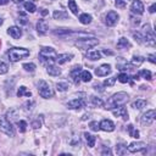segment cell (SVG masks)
<instances>
[{
  "mask_svg": "<svg viewBox=\"0 0 156 156\" xmlns=\"http://www.w3.org/2000/svg\"><path fill=\"white\" fill-rule=\"evenodd\" d=\"M117 48L118 49H127V48H130V43L127 38H119L118 41H117Z\"/></svg>",
  "mask_w": 156,
  "mask_h": 156,
  "instance_id": "obj_25",
  "label": "cell"
},
{
  "mask_svg": "<svg viewBox=\"0 0 156 156\" xmlns=\"http://www.w3.org/2000/svg\"><path fill=\"white\" fill-rule=\"evenodd\" d=\"M91 16L89 15V13H80L79 15V22L82 23V24H89L90 22H91Z\"/></svg>",
  "mask_w": 156,
  "mask_h": 156,
  "instance_id": "obj_27",
  "label": "cell"
},
{
  "mask_svg": "<svg viewBox=\"0 0 156 156\" xmlns=\"http://www.w3.org/2000/svg\"><path fill=\"white\" fill-rule=\"evenodd\" d=\"M84 138H85V141L88 144L89 147H94L95 146V141H96V138L90 134V133H84Z\"/></svg>",
  "mask_w": 156,
  "mask_h": 156,
  "instance_id": "obj_24",
  "label": "cell"
},
{
  "mask_svg": "<svg viewBox=\"0 0 156 156\" xmlns=\"http://www.w3.org/2000/svg\"><path fill=\"white\" fill-rule=\"evenodd\" d=\"M76 46H78L80 50H88V49H91V48H94L95 45H98L99 44V40L96 39V38H94V37H91V38H82V39H78L76 43Z\"/></svg>",
  "mask_w": 156,
  "mask_h": 156,
  "instance_id": "obj_4",
  "label": "cell"
},
{
  "mask_svg": "<svg viewBox=\"0 0 156 156\" xmlns=\"http://www.w3.org/2000/svg\"><path fill=\"white\" fill-rule=\"evenodd\" d=\"M38 91H39V95L44 99H50L54 95V91H52L50 84L46 83L45 80H39L38 82Z\"/></svg>",
  "mask_w": 156,
  "mask_h": 156,
  "instance_id": "obj_6",
  "label": "cell"
},
{
  "mask_svg": "<svg viewBox=\"0 0 156 156\" xmlns=\"http://www.w3.org/2000/svg\"><path fill=\"white\" fill-rule=\"evenodd\" d=\"M7 34L13 39H20L22 37V29L17 26H11L7 28Z\"/></svg>",
  "mask_w": 156,
  "mask_h": 156,
  "instance_id": "obj_16",
  "label": "cell"
},
{
  "mask_svg": "<svg viewBox=\"0 0 156 156\" xmlns=\"http://www.w3.org/2000/svg\"><path fill=\"white\" fill-rule=\"evenodd\" d=\"M155 9H156V4H152V5L149 7V11H150V13H154V12H155Z\"/></svg>",
  "mask_w": 156,
  "mask_h": 156,
  "instance_id": "obj_51",
  "label": "cell"
},
{
  "mask_svg": "<svg viewBox=\"0 0 156 156\" xmlns=\"http://www.w3.org/2000/svg\"><path fill=\"white\" fill-rule=\"evenodd\" d=\"M130 10H132V12L134 15H143V12L145 10L144 9V4L140 0H134L132 2V5H130Z\"/></svg>",
  "mask_w": 156,
  "mask_h": 156,
  "instance_id": "obj_15",
  "label": "cell"
},
{
  "mask_svg": "<svg viewBox=\"0 0 156 156\" xmlns=\"http://www.w3.org/2000/svg\"><path fill=\"white\" fill-rule=\"evenodd\" d=\"M2 22H4V21H2V18H1V17H0V26H1V24H2Z\"/></svg>",
  "mask_w": 156,
  "mask_h": 156,
  "instance_id": "obj_56",
  "label": "cell"
},
{
  "mask_svg": "<svg viewBox=\"0 0 156 156\" xmlns=\"http://www.w3.org/2000/svg\"><path fill=\"white\" fill-rule=\"evenodd\" d=\"M128 99H129V96H128L127 93H124V91H118V93L113 94V95L106 101L105 108H106V110H112V108H115V107H117V106L124 105V104L128 101Z\"/></svg>",
  "mask_w": 156,
  "mask_h": 156,
  "instance_id": "obj_1",
  "label": "cell"
},
{
  "mask_svg": "<svg viewBox=\"0 0 156 156\" xmlns=\"http://www.w3.org/2000/svg\"><path fill=\"white\" fill-rule=\"evenodd\" d=\"M27 56H29V50L26 48H11L7 51V57L11 62H18Z\"/></svg>",
  "mask_w": 156,
  "mask_h": 156,
  "instance_id": "obj_3",
  "label": "cell"
},
{
  "mask_svg": "<svg viewBox=\"0 0 156 156\" xmlns=\"http://www.w3.org/2000/svg\"><path fill=\"white\" fill-rule=\"evenodd\" d=\"M56 89H57L58 91H66V90L68 89V84H67L66 82H60V83L56 84Z\"/></svg>",
  "mask_w": 156,
  "mask_h": 156,
  "instance_id": "obj_40",
  "label": "cell"
},
{
  "mask_svg": "<svg viewBox=\"0 0 156 156\" xmlns=\"http://www.w3.org/2000/svg\"><path fill=\"white\" fill-rule=\"evenodd\" d=\"M80 140H79V135L77 134H73L69 139H68V144L72 146V147H77V145H79Z\"/></svg>",
  "mask_w": 156,
  "mask_h": 156,
  "instance_id": "obj_29",
  "label": "cell"
},
{
  "mask_svg": "<svg viewBox=\"0 0 156 156\" xmlns=\"http://www.w3.org/2000/svg\"><path fill=\"white\" fill-rule=\"evenodd\" d=\"M112 113L116 117H121L123 119H128V111H127L124 105H121V106H117V107L112 108Z\"/></svg>",
  "mask_w": 156,
  "mask_h": 156,
  "instance_id": "obj_13",
  "label": "cell"
},
{
  "mask_svg": "<svg viewBox=\"0 0 156 156\" xmlns=\"http://www.w3.org/2000/svg\"><path fill=\"white\" fill-rule=\"evenodd\" d=\"M115 4H116V6H118V7H124V1H123V0L115 1Z\"/></svg>",
  "mask_w": 156,
  "mask_h": 156,
  "instance_id": "obj_48",
  "label": "cell"
},
{
  "mask_svg": "<svg viewBox=\"0 0 156 156\" xmlns=\"http://www.w3.org/2000/svg\"><path fill=\"white\" fill-rule=\"evenodd\" d=\"M80 72H82V67L80 66H74L71 71V78L73 79V82L77 84L80 80Z\"/></svg>",
  "mask_w": 156,
  "mask_h": 156,
  "instance_id": "obj_19",
  "label": "cell"
},
{
  "mask_svg": "<svg viewBox=\"0 0 156 156\" xmlns=\"http://www.w3.org/2000/svg\"><path fill=\"white\" fill-rule=\"evenodd\" d=\"M7 71H9V66L4 61H0V74H5L7 73Z\"/></svg>",
  "mask_w": 156,
  "mask_h": 156,
  "instance_id": "obj_43",
  "label": "cell"
},
{
  "mask_svg": "<svg viewBox=\"0 0 156 156\" xmlns=\"http://www.w3.org/2000/svg\"><path fill=\"white\" fill-rule=\"evenodd\" d=\"M115 1H118V0H115Z\"/></svg>",
  "mask_w": 156,
  "mask_h": 156,
  "instance_id": "obj_57",
  "label": "cell"
},
{
  "mask_svg": "<svg viewBox=\"0 0 156 156\" xmlns=\"http://www.w3.org/2000/svg\"><path fill=\"white\" fill-rule=\"evenodd\" d=\"M87 57L91 61H96V60H100L101 58V52L99 50H89L87 52Z\"/></svg>",
  "mask_w": 156,
  "mask_h": 156,
  "instance_id": "obj_21",
  "label": "cell"
},
{
  "mask_svg": "<svg viewBox=\"0 0 156 156\" xmlns=\"http://www.w3.org/2000/svg\"><path fill=\"white\" fill-rule=\"evenodd\" d=\"M155 117H156L155 110H147L145 113H143V116L140 118V122H141L143 126H150L155 121Z\"/></svg>",
  "mask_w": 156,
  "mask_h": 156,
  "instance_id": "obj_8",
  "label": "cell"
},
{
  "mask_svg": "<svg viewBox=\"0 0 156 156\" xmlns=\"http://www.w3.org/2000/svg\"><path fill=\"white\" fill-rule=\"evenodd\" d=\"M18 22H20L21 24H27V18H26L24 16H22V17L18 18Z\"/></svg>",
  "mask_w": 156,
  "mask_h": 156,
  "instance_id": "obj_47",
  "label": "cell"
},
{
  "mask_svg": "<svg viewBox=\"0 0 156 156\" xmlns=\"http://www.w3.org/2000/svg\"><path fill=\"white\" fill-rule=\"evenodd\" d=\"M52 16H54V18H55V20H66L68 15H67V12H65V11L56 10V11L52 13Z\"/></svg>",
  "mask_w": 156,
  "mask_h": 156,
  "instance_id": "obj_31",
  "label": "cell"
},
{
  "mask_svg": "<svg viewBox=\"0 0 156 156\" xmlns=\"http://www.w3.org/2000/svg\"><path fill=\"white\" fill-rule=\"evenodd\" d=\"M9 1H10V0H0V6H1V5H6V4H9Z\"/></svg>",
  "mask_w": 156,
  "mask_h": 156,
  "instance_id": "obj_53",
  "label": "cell"
},
{
  "mask_svg": "<svg viewBox=\"0 0 156 156\" xmlns=\"http://www.w3.org/2000/svg\"><path fill=\"white\" fill-rule=\"evenodd\" d=\"M133 38L135 39V41H138L139 44L146 45V39L143 32H133Z\"/></svg>",
  "mask_w": 156,
  "mask_h": 156,
  "instance_id": "obj_22",
  "label": "cell"
},
{
  "mask_svg": "<svg viewBox=\"0 0 156 156\" xmlns=\"http://www.w3.org/2000/svg\"><path fill=\"white\" fill-rule=\"evenodd\" d=\"M16 123H17V126H18L20 132H26V129H27V122H26V121L20 119V121H17Z\"/></svg>",
  "mask_w": 156,
  "mask_h": 156,
  "instance_id": "obj_41",
  "label": "cell"
},
{
  "mask_svg": "<svg viewBox=\"0 0 156 156\" xmlns=\"http://www.w3.org/2000/svg\"><path fill=\"white\" fill-rule=\"evenodd\" d=\"M149 61H150L151 63H155V62H156V60H155V55H154V54L149 55Z\"/></svg>",
  "mask_w": 156,
  "mask_h": 156,
  "instance_id": "obj_50",
  "label": "cell"
},
{
  "mask_svg": "<svg viewBox=\"0 0 156 156\" xmlns=\"http://www.w3.org/2000/svg\"><path fill=\"white\" fill-rule=\"evenodd\" d=\"M80 80L82 82H85V83L90 82L91 80V73L89 71H83L82 69V72H80Z\"/></svg>",
  "mask_w": 156,
  "mask_h": 156,
  "instance_id": "obj_32",
  "label": "cell"
},
{
  "mask_svg": "<svg viewBox=\"0 0 156 156\" xmlns=\"http://www.w3.org/2000/svg\"><path fill=\"white\" fill-rule=\"evenodd\" d=\"M99 129L104 130V132H113L115 130V123L111 119H102L99 123Z\"/></svg>",
  "mask_w": 156,
  "mask_h": 156,
  "instance_id": "obj_14",
  "label": "cell"
},
{
  "mask_svg": "<svg viewBox=\"0 0 156 156\" xmlns=\"http://www.w3.org/2000/svg\"><path fill=\"white\" fill-rule=\"evenodd\" d=\"M84 106H85V100L82 98H76V99H72L67 102V107L71 110H79Z\"/></svg>",
  "mask_w": 156,
  "mask_h": 156,
  "instance_id": "obj_10",
  "label": "cell"
},
{
  "mask_svg": "<svg viewBox=\"0 0 156 156\" xmlns=\"http://www.w3.org/2000/svg\"><path fill=\"white\" fill-rule=\"evenodd\" d=\"M115 82H116V77H110V78L104 80V85L105 87H112L115 84Z\"/></svg>",
  "mask_w": 156,
  "mask_h": 156,
  "instance_id": "obj_42",
  "label": "cell"
},
{
  "mask_svg": "<svg viewBox=\"0 0 156 156\" xmlns=\"http://www.w3.org/2000/svg\"><path fill=\"white\" fill-rule=\"evenodd\" d=\"M115 151H116V154H117V155H124V154L127 152V146H126L124 144L119 143V144H117V145H116Z\"/></svg>",
  "mask_w": 156,
  "mask_h": 156,
  "instance_id": "obj_34",
  "label": "cell"
},
{
  "mask_svg": "<svg viewBox=\"0 0 156 156\" xmlns=\"http://www.w3.org/2000/svg\"><path fill=\"white\" fill-rule=\"evenodd\" d=\"M144 57L143 56H133V58H132V65H134V66H140L143 62H144Z\"/></svg>",
  "mask_w": 156,
  "mask_h": 156,
  "instance_id": "obj_37",
  "label": "cell"
},
{
  "mask_svg": "<svg viewBox=\"0 0 156 156\" xmlns=\"http://www.w3.org/2000/svg\"><path fill=\"white\" fill-rule=\"evenodd\" d=\"M6 117H7L9 121H16V122L20 121V119H17V117H18V111L17 110H10L6 115Z\"/></svg>",
  "mask_w": 156,
  "mask_h": 156,
  "instance_id": "obj_33",
  "label": "cell"
},
{
  "mask_svg": "<svg viewBox=\"0 0 156 156\" xmlns=\"http://www.w3.org/2000/svg\"><path fill=\"white\" fill-rule=\"evenodd\" d=\"M118 18H119V16H118L117 12H115V11H108V12L106 13V16H105V24L108 26V27H113V26L117 24Z\"/></svg>",
  "mask_w": 156,
  "mask_h": 156,
  "instance_id": "obj_9",
  "label": "cell"
},
{
  "mask_svg": "<svg viewBox=\"0 0 156 156\" xmlns=\"http://www.w3.org/2000/svg\"><path fill=\"white\" fill-rule=\"evenodd\" d=\"M46 72L49 76H52V77H58L61 74V69L58 66L51 63V65H48L46 66Z\"/></svg>",
  "mask_w": 156,
  "mask_h": 156,
  "instance_id": "obj_18",
  "label": "cell"
},
{
  "mask_svg": "<svg viewBox=\"0 0 156 156\" xmlns=\"http://www.w3.org/2000/svg\"><path fill=\"white\" fill-rule=\"evenodd\" d=\"M40 126H41V123L39 122V119H35V121H33V123H32V127H33L34 129L40 128Z\"/></svg>",
  "mask_w": 156,
  "mask_h": 156,
  "instance_id": "obj_46",
  "label": "cell"
},
{
  "mask_svg": "<svg viewBox=\"0 0 156 156\" xmlns=\"http://www.w3.org/2000/svg\"><path fill=\"white\" fill-rule=\"evenodd\" d=\"M110 73H111V66L108 63H104V65H101V66L95 68V74L98 77H105V76H107Z\"/></svg>",
  "mask_w": 156,
  "mask_h": 156,
  "instance_id": "obj_12",
  "label": "cell"
},
{
  "mask_svg": "<svg viewBox=\"0 0 156 156\" xmlns=\"http://www.w3.org/2000/svg\"><path fill=\"white\" fill-rule=\"evenodd\" d=\"M35 28H37V32H38L39 34H41V35L46 34L48 30H49V26H48L46 21H44V20H39V21L37 22Z\"/></svg>",
  "mask_w": 156,
  "mask_h": 156,
  "instance_id": "obj_17",
  "label": "cell"
},
{
  "mask_svg": "<svg viewBox=\"0 0 156 156\" xmlns=\"http://www.w3.org/2000/svg\"><path fill=\"white\" fill-rule=\"evenodd\" d=\"M17 96L18 98H22V96H27V98H30L32 96V93L26 88V87H20L18 90H17Z\"/></svg>",
  "mask_w": 156,
  "mask_h": 156,
  "instance_id": "obj_26",
  "label": "cell"
},
{
  "mask_svg": "<svg viewBox=\"0 0 156 156\" xmlns=\"http://www.w3.org/2000/svg\"><path fill=\"white\" fill-rule=\"evenodd\" d=\"M68 9L71 10V12L73 15H78V12H79V9H78V5L76 4V0H68Z\"/></svg>",
  "mask_w": 156,
  "mask_h": 156,
  "instance_id": "obj_28",
  "label": "cell"
},
{
  "mask_svg": "<svg viewBox=\"0 0 156 156\" xmlns=\"http://www.w3.org/2000/svg\"><path fill=\"white\" fill-rule=\"evenodd\" d=\"M146 149V144L143 141H133L127 146V150L129 152H139Z\"/></svg>",
  "mask_w": 156,
  "mask_h": 156,
  "instance_id": "obj_11",
  "label": "cell"
},
{
  "mask_svg": "<svg viewBox=\"0 0 156 156\" xmlns=\"http://www.w3.org/2000/svg\"><path fill=\"white\" fill-rule=\"evenodd\" d=\"M23 68L27 72H34L35 71V65L33 62H27V63H23Z\"/></svg>",
  "mask_w": 156,
  "mask_h": 156,
  "instance_id": "obj_39",
  "label": "cell"
},
{
  "mask_svg": "<svg viewBox=\"0 0 156 156\" xmlns=\"http://www.w3.org/2000/svg\"><path fill=\"white\" fill-rule=\"evenodd\" d=\"M132 23H133L134 26H135V24L138 26V24L140 23V20H139V18H133V17H132Z\"/></svg>",
  "mask_w": 156,
  "mask_h": 156,
  "instance_id": "obj_52",
  "label": "cell"
},
{
  "mask_svg": "<svg viewBox=\"0 0 156 156\" xmlns=\"http://www.w3.org/2000/svg\"><path fill=\"white\" fill-rule=\"evenodd\" d=\"M0 132L6 134L7 136L15 135V129L12 127V123H11V121L7 119L6 116H0Z\"/></svg>",
  "mask_w": 156,
  "mask_h": 156,
  "instance_id": "obj_5",
  "label": "cell"
},
{
  "mask_svg": "<svg viewBox=\"0 0 156 156\" xmlns=\"http://www.w3.org/2000/svg\"><path fill=\"white\" fill-rule=\"evenodd\" d=\"M38 57H39V60H40L43 63L51 65V63L56 62L57 52H56L52 48H43V49L39 51Z\"/></svg>",
  "mask_w": 156,
  "mask_h": 156,
  "instance_id": "obj_2",
  "label": "cell"
},
{
  "mask_svg": "<svg viewBox=\"0 0 156 156\" xmlns=\"http://www.w3.org/2000/svg\"><path fill=\"white\" fill-rule=\"evenodd\" d=\"M89 126H90L91 130H94V132H96V130L99 129V123H98V122H95V121H94V122H90V124H89Z\"/></svg>",
  "mask_w": 156,
  "mask_h": 156,
  "instance_id": "obj_45",
  "label": "cell"
},
{
  "mask_svg": "<svg viewBox=\"0 0 156 156\" xmlns=\"http://www.w3.org/2000/svg\"><path fill=\"white\" fill-rule=\"evenodd\" d=\"M12 1H13V2H16V4H20V2H22L23 0H12Z\"/></svg>",
  "mask_w": 156,
  "mask_h": 156,
  "instance_id": "obj_55",
  "label": "cell"
},
{
  "mask_svg": "<svg viewBox=\"0 0 156 156\" xmlns=\"http://www.w3.org/2000/svg\"><path fill=\"white\" fill-rule=\"evenodd\" d=\"M101 154H102V155H111V150H110L108 147H104V150H102Z\"/></svg>",
  "mask_w": 156,
  "mask_h": 156,
  "instance_id": "obj_49",
  "label": "cell"
},
{
  "mask_svg": "<svg viewBox=\"0 0 156 156\" xmlns=\"http://www.w3.org/2000/svg\"><path fill=\"white\" fill-rule=\"evenodd\" d=\"M121 83H127L128 80H129V77L127 76V73H121L118 77H116Z\"/></svg>",
  "mask_w": 156,
  "mask_h": 156,
  "instance_id": "obj_44",
  "label": "cell"
},
{
  "mask_svg": "<svg viewBox=\"0 0 156 156\" xmlns=\"http://www.w3.org/2000/svg\"><path fill=\"white\" fill-rule=\"evenodd\" d=\"M143 33L145 35V39H146V45H150V46H155V43H156V38H155V34L152 32V29H150V26L149 24H145L143 27Z\"/></svg>",
  "mask_w": 156,
  "mask_h": 156,
  "instance_id": "obj_7",
  "label": "cell"
},
{
  "mask_svg": "<svg viewBox=\"0 0 156 156\" xmlns=\"http://www.w3.org/2000/svg\"><path fill=\"white\" fill-rule=\"evenodd\" d=\"M128 133H129V135H130L132 138H136V139L139 138V132H138L132 124L128 126Z\"/></svg>",
  "mask_w": 156,
  "mask_h": 156,
  "instance_id": "obj_38",
  "label": "cell"
},
{
  "mask_svg": "<svg viewBox=\"0 0 156 156\" xmlns=\"http://www.w3.org/2000/svg\"><path fill=\"white\" fill-rule=\"evenodd\" d=\"M146 105H147V101H146V100H144V99H138V100L133 101L132 107H134V108H136V110H141V108H144Z\"/></svg>",
  "mask_w": 156,
  "mask_h": 156,
  "instance_id": "obj_23",
  "label": "cell"
},
{
  "mask_svg": "<svg viewBox=\"0 0 156 156\" xmlns=\"http://www.w3.org/2000/svg\"><path fill=\"white\" fill-rule=\"evenodd\" d=\"M104 54H106V55H112V51H108V50H104Z\"/></svg>",
  "mask_w": 156,
  "mask_h": 156,
  "instance_id": "obj_54",
  "label": "cell"
},
{
  "mask_svg": "<svg viewBox=\"0 0 156 156\" xmlns=\"http://www.w3.org/2000/svg\"><path fill=\"white\" fill-rule=\"evenodd\" d=\"M90 100H91V104L94 106H98V107H102L104 106V101L100 98H98V96H91Z\"/></svg>",
  "mask_w": 156,
  "mask_h": 156,
  "instance_id": "obj_36",
  "label": "cell"
},
{
  "mask_svg": "<svg viewBox=\"0 0 156 156\" xmlns=\"http://www.w3.org/2000/svg\"><path fill=\"white\" fill-rule=\"evenodd\" d=\"M23 6H24V10H26L27 12H30V13L35 12V10H37V6H35L32 1H26V2L23 4Z\"/></svg>",
  "mask_w": 156,
  "mask_h": 156,
  "instance_id": "obj_30",
  "label": "cell"
},
{
  "mask_svg": "<svg viewBox=\"0 0 156 156\" xmlns=\"http://www.w3.org/2000/svg\"><path fill=\"white\" fill-rule=\"evenodd\" d=\"M138 76H140V77H143L144 79H147V80H151V78H152V73L149 69H141Z\"/></svg>",
  "mask_w": 156,
  "mask_h": 156,
  "instance_id": "obj_35",
  "label": "cell"
},
{
  "mask_svg": "<svg viewBox=\"0 0 156 156\" xmlns=\"http://www.w3.org/2000/svg\"><path fill=\"white\" fill-rule=\"evenodd\" d=\"M73 57L72 54H60L57 55V58H56V62H58V65H63L68 61H71Z\"/></svg>",
  "mask_w": 156,
  "mask_h": 156,
  "instance_id": "obj_20",
  "label": "cell"
}]
</instances>
